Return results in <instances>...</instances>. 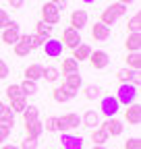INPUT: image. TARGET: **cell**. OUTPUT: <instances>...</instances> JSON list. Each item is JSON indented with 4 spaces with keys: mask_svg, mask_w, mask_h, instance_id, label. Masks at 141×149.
<instances>
[{
    "mask_svg": "<svg viewBox=\"0 0 141 149\" xmlns=\"http://www.w3.org/2000/svg\"><path fill=\"white\" fill-rule=\"evenodd\" d=\"M125 13H127V6H125V4L114 2V4L106 6V8L102 10V15H100V23L106 25V27H110V25H114V23L118 21L120 17H125Z\"/></svg>",
    "mask_w": 141,
    "mask_h": 149,
    "instance_id": "6da1fadb",
    "label": "cell"
},
{
    "mask_svg": "<svg viewBox=\"0 0 141 149\" xmlns=\"http://www.w3.org/2000/svg\"><path fill=\"white\" fill-rule=\"evenodd\" d=\"M137 95H139V89L131 83H120L118 85V91H116V100L120 106H131L137 102Z\"/></svg>",
    "mask_w": 141,
    "mask_h": 149,
    "instance_id": "7a4b0ae2",
    "label": "cell"
},
{
    "mask_svg": "<svg viewBox=\"0 0 141 149\" xmlns=\"http://www.w3.org/2000/svg\"><path fill=\"white\" fill-rule=\"evenodd\" d=\"M81 124V116L79 114H73V112H68V114H62L56 118V130L60 133H68V130H73Z\"/></svg>",
    "mask_w": 141,
    "mask_h": 149,
    "instance_id": "3957f363",
    "label": "cell"
},
{
    "mask_svg": "<svg viewBox=\"0 0 141 149\" xmlns=\"http://www.w3.org/2000/svg\"><path fill=\"white\" fill-rule=\"evenodd\" d=\"M21 37V25L17 21H10L8 27H4L2 31H0V40H2L6 46H15L17 42H19Z\"/></svg>",
    "mask_w": 141,
    "mask_h": 149,
    "instance_id": "277c9868",
    "label": "cell"
},
{
    "mask_svg": "<svg viewBox=\"0 0 141 149\" xmlns=\"http://www.w3.org/2000/svg\"><path fill=\"white\" fill-rule=\"evenodd\" d=\"M100 110H102L104 116L114 118L116 112L120 110V104H118V100H116L114 95H106V97H102V102H100Z\"/></svg>",
    "mask_w": 141,
    "mask_h": 149,
    "instance_id": "5b68a950",
    "label": "cell"
},
{
    "mask_svg": "<svg viewBox=\"0 0 141 149\" xmlns=\"http://www.w3.org/2000/svg\"><path fill=\"white\" fill-rule=\"evenodd\" d=\"M42 21L46 23V25H56L58 21H60V10L52 4V2H46L44 6H42Z\"/></svg>",
    "mask_w": 141,
    "mask_h": 149,
    "instance_id": "8992f818",
    "label": "cell"
},
{
    "mask_svg": "<svg viewBox=\"0 0 141 149\" xmlns=\"http://www.w3.org/2000/svg\"><path fill=\"white\" fill-rule=\"evenodd\" d=\"M60 44H62L64 48L75 50L79 44H83V42H81V33L75 31V29H70V27H66V29L62 31V40H60Z\"/></svg>",
    "mask_w": 141,
    "mask_h": 149,
    "instance_id": "52a82bcc",
    "label": "cell"
},
{
    "mask_svg": "<svg viewBox=\"0 0 141 149\" xmlns=\"http://www.w3.org/2000/svg\"><path fill=\"white\" fill-rule=\"evenodd\" d=\"M42 48H44V52H46L48 58H60V56H62V50H64V46L60 44V40H54V37L46 40Z\"/></svg>",
    "mask_w": 141,
    "mask_h": 149,
    "instance_id": "ba28073f",
    "label": "cell"
},
{
    "mask_svg": "<svg viewBox=\"0 0 141 149\" xmlns=\"http://www.w3.org/2000/svg\"><path fill=\"white\" fill-rule=\"evenodd\" d=\"M87 60H89L91 68H96V70H102V68H106V66H108V62H110L108 54H106L104 50H96V52H91Z\"/></svg>",
    "mask_w": 141,
    "mask_h": 149,
    "instance_id": "9c48e42d",
    "label": "cell"
},
{
    "mask_svg": "<svg viewBox=\"0 0 141 149\" xmlns=\"http://www.w3.org/2000/svg\"><path fill=\"white\" fill-rule=\"evenodd\" d=\"M85 25H87V10L77 8V10H73V13H70V25H68L70 29L81 31Z\"/></svg>",
    "mask_w": 141,
    "mask_h": 149,
    "instance_id": "30bf717a",
    "label": "cell"
},
{
    "mask_svg": "<svg viewBox=\"0 0 141 149\" xmlns=\"http://www.w3.org/2000/svg\"><path fill=\"white\" fill-rule=\"evenodd\" d=\"M100 126H102L108 135H112V137L122 135V130H125V124H122L118 118H108L106 122H100Z\"/></svg>",
    "mask_w": 141,
    "mask_h": 149,
    "instance_id": "8fae6325",
    "label": "cell"
},
{
    "mask_svg": "<svg viewBox=\"0 0 141 149\" xmlns=\"http://www.w3.org/2000/svg\"><path fill=\"white\" fill-rule=\"evenodd\" d=\"M13 52H15V56H19V58H25V56H29V54H31L29 33H25V35H21V37H19V42L13 46Z\"/></svg>",
    "mask_w": 141,
    "mask_h": 149,
    "instance_id": "7c38bea8",
    "label": "cell"
},
{
    "mask_svg": "<svg viewBox=\"0 0 141 149\" xmlns=\"http://www.w3.org/2000/svg\"><path fill=\"white\" fill-rule=\"evenodd\" d=\"M125 120L131 124V126H137L141 122V106L135 102L131 106H127V112H125Z\"/></svg>",
    "mask_w": 141,
    "mask_h": 149,
    "instance_id": "4fadbf2b",
    "label": "cell"
},
{
    "mask_svg": "<svg viewBox=\"0 0 141 149\" xmlns=\"http://www.w3.org/2000/svg\"><path fill=\"white\" fill-rule=\"evenodd\" d=\"M60 145H62V149H83V139L77 135H70V133H62Z\"/></svg>",
    "mask_w": 141,
    "mask_h": 149,
    "instance_id": "5bb4252c",
    "label": "cell"
},
{
    "mask_svg": "<svg viewBox=\"0 0 141 149\" xmlns=\"http://www.w3.org/2000/svg\"><path fill=\"white\" fill-rule=\"evenodd\" d=\"M62 87H66V89H70V91H79L81 87H83V79H81V74L79 72H70V74H64V83H62Z\"/></svg>",
    "mask_w": 141,
    "mask_h": 149,
    "instance_id": "9a60e30c",
    "label": "cell"
},
{
    "mask_svg": "<svg viewBox=\"0 0 141 149\" xmlns=\"http://www.w3.org/2000/svg\"><path fill=\"white\" fill-rule=\"evenodd\" d=\"M91 37H94L96 42H106V40L110 37V27L102 25L100 21L94 23V25H91Z\"/></svg>",
    "mask_w": 141,
    "mask_h": 149,
    "instance_id": "2e32d148",
    "label": "cell"
},
{
    "mask_svg": "<svg viewBox=\"0 0 141 149\" xmlns=\"http://www.w3.org/2000/svg\"><path fill=\"white\" fill-rule=\"evenodd\" d=\"M81 124L85 126V128H98L100 126V114L96 110H87L85 114H83V118H81Z\"/></svg>",
    "mask_w": 141,
    "mask_h": 149,
    "instance_id": "e0dca14e",
    "label": "cell"
},
{
    "mask_svg": "<svg viewBox=\"0 0 141 149\" xmlns=\"http://www.w3.org/2000/svg\"><path fill=\"white\" fill-rule=\"evenodd\" d=\"M42 72H44V66L42 64H29L25 70H23V74H25V79L27 81H33V83H38L40 79H42Z\"/></svg>",
    "mask_w": 141,
    "mask_h": 149,
    "instance_id": "ac0fdd59",
    "label": "cell"
},
{
    "mask_svg": "<svg viewBox=\"0 0 141 149\" xmlns=\"http://www.w3.org/2000/svg\"><path fill=\"white\" fill-rule=\"evenodd\" d=\"M75 95H77V93L70 91V89H66V87H56L54 91H52V97H54V102H58V104H64L68 100H73Z\"/></svg>",
    "mask_w": 141,
    "mask_h": 149,
    "instance_id": "d6986e66",
    "label": "cell"
},
{
    "mask_svg": "<svg viewBox=\"0 0 141 149\" xmlns=\"http://www.w3.org/2000/svg\"><path fill=\"white\" fill-rule=\"evenodd\" d=\"M25 133H27V137H31V139H40V135L44 133V126H42L40 120L25 122Z\"/></svg>",
    "mask_w": 141,
    "mask_h": 149,
    "instance_id": "ffe728a7",
    "label": "cell"
},
{
    "mask_svg": "<svg viewBox=\"0 0 141 149\" xmlns=\"http://www.w3.org/2000/svg\"><path fill=\"white\" fill-rule=\"evenodd\" d=\"M0 124H8V126L15 124V114L4 102H0Z\"/></svg>",
    "mask_w": 141,
    "mask_h": 149,
    "instance_id": "44dd1931",
    "label": "cell"
},
{
    "mask_svg": "<svg viewBox=\"0 0 141 149\" xmlns=\"http://www.w3.org/2000/svg\"><path fill=\"white\" fill-rule=\"evenodd\" d=\"M91 52H94V50L87 46V44H79V46L73 50V56H70V58H75L77 62H81V60H87V58H89Z\"/></svg>",
    "mask_w": 141,
    "mask_h": 149,
    "instance_id": "7402d4cb",
    "label": "cell"
},
{
    "mask_svg": "<svg viewBox=\"0 0 141 149\" xmlns=\"http://www.w3.org/2000/svg\"><path fill=\"white\" fill-rule=\"evenodd\" d=\"M125 48H127V52H139V48H141V33H129L127 42H125Z\"/></svg>",
    "mask_w": 141,
    "mask_h": 149,
    "instance_id": "603a6c76",
    "label": "cell"
},
{
    "mask_svg": "<svg viewBox=\"0 0 141 149\" xmlns=\"http://www.w3.org/2000/svg\"><path fill=\"white\" fill-rule=\"evenodd\" d=\"M29 104H27V97L25 95H21V97H15V100H10V110H13V114H21V112L27 108Z\"/></svg>",
    "mask_w": 141,
    "mask_h": 149,
    "instance_id": "cb8c5ba5",
    "label": "cell"
},
{
    "mask_svg": "<svg viewBox=\"0 0 141 149\" xmlns=\"http://www.w3.org/2000/svg\"><path fill=\"white\" fill-rule=\"evenodd\" d=\"M108 133L102 128V126H98V128H94L91 130V141H94V145H104L106 141H108Z\"/></svg>",
    "mask_w": 141,
    "mask_h": 149,
    "instance_id": "d4e9b609",
    "label": "cell"
},
{
    "mask_svg": "<svg viewBox=\"0 0 141 149\" xmlns=\"http://www.w3.org/2000/svg\"><path fill=\"white\" fill-rule=\"evenodd\" d=\"M35 35H40L42 40H50V37H52V27L46 25L44 21H38V23H35Z\"/></svg>",
    "mask_w": 141,
    "mask_h": 149,
    "instance_id": "484cf974",
    "label": "cell"
},
{
    "mask_svg": "<svg viewBox=\"0 0 141 149\" xmlns=\"http://www.w3.org/2000/svg\"><path fill=\"white\" fill-rule=\"evenodd\" d=\"M23 120L25 122H33V120H40V110H38V106H27L23 112Z\"/></svg>",
    "mask_w": 141,
    "mask_h": 149,
    "instance_id": "4316f807",
    "label": "cell"
},
{
    "mask_svg": "<svg viewBox=\"0 0 141 149\" xmlns=\"http://www.w3.org/2000/svg\"><path fill=\"white\" fill-rule=\"evenodd\" d=\"M127 68H131V70H139L141 68V56H139V52H129V56H127Z\"/></svg>",
    "mask_w": 141,
    "mask_h": 149,
    "instance_id": "83f0119b",
    "label": "cell"
},
{
    "mask_svg": "<svg viewBox=\"0 0 141 149\" xmlns=\"http://www.w3.org/2000/svg\"><path fill=\"white\" fill-rule=\"evenodd\" d=\"M70 72H79V62L75 58H64L62 60V74H70Z\"/></svg>",
    "mask_w": 141,
    "mask_h": 149,
    "instance_id": "f1b7e54d",
    "label": "cell"
},
{
    "mask_svg": "<svg viewBox=\"0 0 141 149\" xmlns=\"http://www.w3.org/2000/svg\"><path fill=\"white\" fill-rule=\"evenodd\" d=\"M19 87H21V93H23L25 97H29V95H35V93H38V83H33V81H27V79H25V81H23Z\"/></svg>",
    "mask_w": 141,
    "mask_h": 149,
    "instance_id": "f546056e",
    "label": "cell"
},
{
    "mask_svg": "<svg viewBox=\"0 0 141 149\" xmlns=\"http://www.w3.org/2000/svg\"><path fill=\"white\" fill-rule=\"evenodd\" d=\"M58 77H60V70H58L56 66H46L44 72H42V79H46L48 83H54Z\"/></svg>",
    "mask_w": 141,
    "mask_h": 149,
    "instance_id": "4dcf8cb0",
    "label": "cell"
},
{
    "mask_svg": "<svg viewBox=\"0 0 141 149\" xmlns=\"http://www.w3.org/2000/svg\"><path fill=\"white\" fill-rule=\"evenodd\" d=\"M135 72H139V70H131V68H120V70L116 72V79H118L120 83H131V81H133V77H135Z\"/></svg>",
    "mask_w": 141,
    "mask_h": 149,
    "instance_id": "1f68e13d",
    "label": "cell"
},
{
    "mask_svg": "<svg viewBox=\"0 0 141 149\" xmlns=\"http://www.w3.org/2000/svg\"><path fill=\"white\" fill-rule=\"evenodd\" d=\"M83 95H85V100H98L100 95H102V89L98 87V85H87L85 89H83Z\"/></svg>",
    "mask_w": 141,
    "mask_h": 149,
    "instance_id": "d6a6232c",
    "label": "cell"
},
{
    "mask_svg": "<svg viewBox=\"0 0 141 149\" xmlns=\"http://www.w3.org/2000/svg\"><path fill=\"white\" fill-rule=\"evenodd\" d=\"M139 29H141V15L135 13L129 19V33H139Z\"/></svg>",
    "mask_w": 141,
    "mask_h": 149,
    "instance_id": "836d02e7",
    "label": "cell"
},
{
    "mask_svg": "<svg viewBox=\"0 0 141 149\" xmlns=\"http://www.w3.org/2000/svg\"><path fill=\"white\" fill-rule=\"evenodd\" d=\"M21 95H23V93H21V87H19V85L13 83V85L6 87V97H8V102L15 100V97H21Z\"/></svg>",
    "mask_w": 141,
    "mask_h": 149,
    "instance_id": "e575fe53",
    "label": "cell"
},
{
    "mask_svg": "<svg viewBox=\"0 0 141 149\" xmlns=\"http://www.w3.org/2000/svg\"><path fill=\"white\" fill-rule=\"evenodd\" d=\"M19 149H38V139H31V137H25L19 145Z\"/></svg>",
    "mask_w": 141,
    "mask_h": 149,
    "instance_id": "d590c367",
    "label": "cell"
},
{
    "mask_svg": "<svg viewBox=\"0 0 141 149\" xmlns=\"http://www.w3.org/2000/svg\"><path fill=\"white\" fill-rule=\"evenodd\" d=\"M42 126H44V130H48V133H54L56 130V116L46 118V122H42Z\"/></svg>",
    "mask_w": 141,
    "mask_h": 149,
    "instance_id": "8d00e7d4",
    "label": "cell"
},
{
    "mask_svg": "<svg viewBox=\"0 0 141 149\" xmlns=\"http://www.w3.org/2000/svg\"><path fill=\"white\" fill-rule=\"evenodd\" d=\"M125 149H141V139L139 137H131L125 141Z\"/></svg>",
    "mask_w": 141,
    "mask_h": 149,
    "instance_id": "74e56055",
    "label": "cell"
},
{
    "mask_svg": "<svg viewBox=\"0 0 141 149\" xmlns=\"http://www.w3.org/2000/svg\"><path fill=\"white\" fill-rule=\"evenodd\" d=\"M44 42H46V40H42L40 35H29V46H31V50L42 48V46H44Z\"/></svg>",
    "mask_w": 141,
    "mask_h": 149,
    "instance_id": "f35d334b",
    "label": "cell"
},
{
    "mask_svg": "<svg viewBox=\"0 0 141 149\" xmlns=\"http://www.w3.org/2000/svg\"><path fill=\"white\" fill-rule=\"evenodd\" d=\"M8 23H10V17H8V13H6L4 8H0V29L8 27Z\"/></svg>",
    "mask_w": 141,
    "mask_h": 149,
    "instance_id": "ab89813d",
    "label": "cell"
},
{
    "mask_svg": "<svg viewBox=\"0 0 141 149\" xmlns=\"http://www.w3.org/2000/svg\"><path fill=\"white\" fill-rule=\"evenodd\" d=\"M10 130H13V126H8V124H0V143L8 139V135H10Z\"/></svg>",
    "mask_w": 141,
    "mask_h": 149,
    "instance_id": "60d3db41",
    "label": "cell"
},
{
    "mask_svg": "<svg viewBox=\"0 0 141 149\" xmlns=\"http://www.w3.org/2000/svg\"><path fill=\"white\" fill-rule=\"evenodd\" d=\"M6 77H8V64H6L2 58H0V81L6 79Z\"/></svg>",
    "mask_w": 141,
    "mask_h": 149,
    "instance_id": "b9f144b4",
    "label": "cell"
},
{
    "mask_svg": "<svg viewBox=\"0 0 141 149\" xmlns=\"http://www.w3.org/2000/svg\"><path fill=\"white\" fill-rule=\"evenodd\" d=\"M52 4H54L58 10H64V8L68 6V2H66V0H52Z\"/></svg>",
    "mask_w": 141,
    "mask_h": 149,
    "instance_id": "7bdbcfd3",
    "label": "cell"
},
{
    "mask_svg": "<svg viewBox=\"0 0 141 149\" xmlns=\"http://www.w3.org/2000/svg\"><path fill=\"white\" fill-rule=\"evenodd\" d=\"M8 4H10V8H21L23 0H8Z\"/></svg>",
    "mask_w": 141,
    "mask_h": 149,
    "instance_id": "ee69618b",
    "label": "cell"
},
{
    "mask_svg": "<svg viewBox=\"0 0 141 149\" xmlns=\"http://www.w3.org/2000/svg\"><path fill=\"white\" fill-rule=\"evenodd\" d=\"M116 2H118V4H125V6H129V4L133 2V0H116Z\"/></svg>",
    "mask_w": 141,
    "mask_h": 149,
    "instance_id": "f6af8a7d",
    "label": "cell"
},
{
    "mask_svg": "<svg viewBox=\"0 0 141 149\" xmlns=\"http://www.w3.org/2000/svg\"><path fill=\"white\" fill-rule=\"evenodd\" d=\"M2 149H19L17 145H2Z\"/></svg>",
    "mask_w": 141,
    "mask_h": 149,
    "instance_id": "bcb514c9",
    "label": "cell"
},
{
    "mask_svg": "<svg viewBox=\"0 0 141 149\" xmlns=\"http://www.w3.org/2000/svg\"><path fill=\"white\" fill-rule=\"evenodd\" d=\"M91 149H108V147H104V145H94Z\"/></svg>",
    "mask_w": 141,
    "mask_h": 149,
    "instance_id": "7dc6e473",
    "label": "cell"
},
{
    "mask_svg": "<svg viewBox=\"0 0 141 149\" xmlns=\"http://www.w3.org/2000/svg\"><path fill=\"white\" fill-rule=\"evenodd\" d=\"M81 2H85V4H94L96 0H81Z\"/></svg>",
    "mask_w": 141,
    "mask_h": 149,
    "instance_id": "c3c4849f",
    "label": "cell"
}]
</instances>
